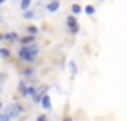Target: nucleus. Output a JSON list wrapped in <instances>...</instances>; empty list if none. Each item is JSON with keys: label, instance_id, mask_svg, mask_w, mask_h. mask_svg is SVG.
Here are the masks:
<instances>
[{"label": "nucleus", "instance_id": "dca6fc26", "mask_svg": "<svg viewBox=\"0 0 127 121\" xmlns=\"http://www.w3.org/2000/svg\"><path fill=\"white\" fill-rule=\"evenodd\" d=\"M24 18H25V19L34 18V12H32V10H25V12H24Z\"/></svg>", "mask_w": 127, "mask_h": 121}, {"label": "nucleus", "instance_id": "b1692460", "mask_svg": "<svg viewBox=\"0 0 127 121\" xmlns=\"http://www.w3.org/2000/svg\"><path fill=\"white\" fill-rule=\"evenodd\" d=\"M1 3H4V0H0V4H1Z\"/></svg>", "mask_w": 127, "mask_h": 121}, {"label": "nucleus", "instance_id": "1a4fd4ad", "mask_svg": "<svg viewBox=\"0 0 127 121\" xmlns=\"http://www.w3.org/2000/svg\"><path fill=\"white\" fill-rule=\"evenodd\" d=\"M0 56L1 58H9L10 56V50L7 47H0Z\"/></svg>", "mask_w": 127, "mask_h": 121}, {"label": "nucleus", "instance_id": "0eeeda50", "mask_svg": "<svg viewBox=\"0 0 127 121\" xmlns=\"http://www.w3.org/2000/svg\"><path fill=\"white\" fill-rule=\"evenodd\" d=\"M19 93H21L24 97H27V96H28V87H27V84H25L24 81H21V83H19Z\"/></svg>", "mask_w": 127, "mask_h": 121}, {"label": "nucleus", "instance_id": "7ed1b4c3", "mask_svg": "<svg viewBox=\"0 0 127 121\" xmlns=\"http://www.w3.org/2000/svg\"><path fill=\"white\" fill-rule=\"evenodd\" d=\"M49 12H56L58 9H59V1L58 0H52L49 4H47V7H46Z\"/></svg>", "mask_w": 127, "mask_h": 121}, {"label": "nucleus", "instance_id": "2eb2a0df", "mask_svg": "<svg viewBox=\"0 0 127 121\" xmlns=\"http://www.w3.org/2000/svg\"><path fill=\"white\" fill-rule=\"evenodd\" d=\"M71 10H72V13H75V15H78V13L81 12V7H80L78 4H72V6H71Z\"/></svg>", "mask_w": 127, "mask_h": 121}, {"label": "nucleus", "instance_id": "a211bd4d", "mask_svg": "<svg viewBox=\"0 0 127 121\" xmlns=\"http://www.w3.org/2000/svg\"><path fill=\"white\" fill-rule=\"evenodd\" d=\"M0 121H10V117L7 114H0Z\"/></svg>", "mask_w": 127, "mask_h": 121}, {"label": "nucleus", "instance_id": "9d476101", "mask_svg": "<svg viewBox=\"0 0 127 121\" xmlns=\"http://www.w3.org/2000/svg\"><path fill=\"white\" fill-rule=\"evenodd\" d=\"M84 12H86L87 15H95V7L90 6V4H87V6L84 7Z\"/></svg>", "mask_w": 127, "mask_h": 121}, {"label": "nucleus", "instance_id": "39448f33", "mask_svg": "<svg viewBox=\"0 0 127 121\" xmlns=\"http://www.w3.org/2000/svg\"><path fill=\"white\" fill-rule=\"evenodd\" d=\"M41 106H43L44 109H50V108H52V102H50V97H49L47 94H44V97L41 99Z\"/></svg>", "mask_w": 127, "mask_h": 121}, {"label": "nucleus", "instance_id": "4be33fe9", "mask_svg": "<svg viewBox=\"0 0 127 121\" xmlns=\"http://www.w3.org/2000/svg\"><path fill=\"white\" fill-rule=\"evenodd\" d=\"M4 40V34H0V41H3Z\"/></svg>", "mask_w": 127, "mask_h": 121}, {"label": "nucleus", "instance_id": "aec40b11", "mask_svg": "<svg viewBox=\"0 0 127 121\" xmlns=\"http://www.w3.org/2000/svg\"><path fill=\"white\" fill-rule=\"evenodd\" d=\"M37 121H47V117H46L44 114H40V115L37 117Z\"/></svg>", "mask_w": 127, "mask_h": 121}, {"label": "nucleus", "instance_id": "f257e3e1", "mask_svg": "<svg viewBox=\"0 0 127 121\" xmlns=\"http://www.w3.org/2000/svg\"><path fill=\"white\" fill-rule=\"evenodd\" d=\"M24 112V108H22V105L21 103H12L9 108H7V111H6V114L10 117V118H16L18 115H21Z\"/></svg>", "mask_w": 127, "mask_h": 121}, {"label": "nucleus", "instance_id": "5701e85b", "mask_svg": "<svg viewBox=\"0 0 127 121\" xmlns=\"http://www.w3.org/2000/svg\"><path fill=\"white\" fill-rule=\"evenodd\" d=\"M1 108H3V103H1V102H0V109H1Z\"/></svg>", "mask_w": 127, "mask_h": 121}, {"label": "nucleus", "instance_id": "f03ea898", "mask_svg": "<svg viewBox=\"0 0 127 121\" xmlns=\"http://www.w3.org/2000/svg\"><path fill=\"white\" fill-rule=\"evenodd\" d=\"M18 56L24 60V62H27V63H31V62H34V59H35V58L31 55V52H30V47H28V46L21 47V49H19V52H18Z\"/></svg>", "mask_w": 127, "mask_h": 121}, {"label": "nucleus", "instance_id": "6ab92c4d", "mask_svg": "<svg viewBox=\"0 0 127 121\" xmlns=\"http://www.w3.org/2000/svg\"><path fill=\"white\" fill-rule=\"evenodd\" d=\"M78 30H80V28H78V24H77V25H74V27H71V28H69V31H71V32H72V34H77V32H78Z\"/></svg>", "mask_w": 127, "mask_h": 121}, {"label": "nucleus", "instance_id": "6e6552de", "mask_svg": "<svg viewBox=\"0 0 127 121\" xmlns=\"http://www.w3.org/2000/svg\"><path fill=\"white\" fill-rule=\"evenodd\" d=\"M66 25H68V28L77 25V19H75V16H68V18H66Z\"/></svg>", "mask_w": 127, "mask_h": 121}, {"label": "nucleus", "instance_id": "f3484780", "mask_svg": "<svg viewBox=\"0 0 127 121\" xmlns=\"http://www.w3.org/2000/svg\"><path fill=\"white\" fill-rule=\"evenodd\" d=\"M69 68H71V74H72V75H75V74H77V66H75V63H74L72 60L69 62Z\"/></svg>", "mask_w": 127, "mask_h": 121}, {"label": "nucleus", "instance_id": "9b49d317", "mask_svg": "<svg viewBox=\"0 0 127 121\" xmlns=\"http://www.w3.org/2000/svg\"><path fill=\"white\" fill-rule=\"evenodd\" d=\"M30 3H31V0H21V9L22 10H27L28 6H30Z\"/></svg>", "mask_w": 127, "mask_h": 121}, {"label": "nucleus", "instance_id": "4468645a", "mask_svg": "<svg viewBox=\"0 0 127 121\" xmlns=\"http://www.w3.org/2000/svg\"><path fill=\"white\" fill-rule=\"evenodd\" d=\"M32 74H34V69H32V68H25V69L22 71V75H25V77H30Z\"/></svg>", "mask_w": 127, "mask_h": 121}, {"label": "nucleus", "instance_id": "20e7f679", "mask_svg": "<svg viewBox=\"0 0 127 121\" xmlns=\"http://www.w3.org/2000/svg\"><path fill=\"white\" fill-rule=\"evenodd\" d=\"M4 40H7V41H16L18 40V32H15V31L6 32L4 34Z\"/></svg>", "mask_w": 127, "mask_h": 121}, {"label": "nucleus", "instance_id": "f8f14e48", "mask_svg": "<svg viewBox=\"0 0 127 121\" xmlns=\"http://www.w3.org/2000/svg\"><path fill=\"white\" fill-rule=\"evenodd\" d=\"M27 32H30L31 35H34V34H37V32H38V28H37V27H34V25H30V27H27Z\"/></svg>", "mask_w": 127, "mask_h": 121}, {"label": "nucleus", "instance_id": "412c9836", "mask_svg": "<svg viewBox=\"0 0 127 121\" xmlns=\"http://www.w3.org/2000/svg\"><path fill=\"white\" fill-rule=\"evenodd\" d=\"M62 121H72V118H71V117H64Z\"/></svg>", "mask_w": 127, "mask_h": 121}, {"label": "nucleus", "instance_id": "ddd939ff", "mask_svg": "<svg viewBox=\"0 0 127 121\" xmlns=\"http://www.w3.org/2000/svg\"><path fill=\"white\" fill-rule=\"evenodd\" d=\"M37 89L35 87H32V86H28V96H31V97H34L35 94H37Z\"/></svg>", "mask_w": 127, "mask_h": 121}, {"label": "nucleus", "instance_id": "423d86ee", "mask_svg": "<svg viewBox=\"0 0 127 121\" xmlns=\"http://www.w3.org/2000/svg\"><path fill=\"white\" fill-rule=\"evenodd\" d=\"M34 40H35V38H34V35H27V37H22L19 41H21L24 46H30V44L34 43Z\"/></svg>", "mask_w": 127, "mask_h": 121}]
</instances>
